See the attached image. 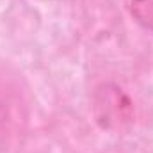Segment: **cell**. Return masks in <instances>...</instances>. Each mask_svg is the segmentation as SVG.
I'll use <instances>...</instances> for the list:
<instances>
[{"mask_svg": "<svg viewBox=\"0 0 153 153\" xmlns=\"http://www.w3.org/2000/svg\"><path fill=\"white\" fill-rule=\"evenodd\" d=\"M132 13L141 23L153 30V2L152 0H132Z\"/></svg>", "mask_w": 153, "mask_h": 153, "instance_id": "2", "label": "cell"}, {"mask_svg": "<svg viewBox=\"0 0 153 153\" xmlns=\"http://www.w3.org/2000/svg\"><path fill=\"white\" fill-rule=\"evenodd\" d=\"M130 102L114 85H103L96 98V112L103 126H119L130 119Z\"/></svg>", "mask_w": 153, "mask_h": 153, "instance_id": "1", "label": "cell"}]
</instances>
